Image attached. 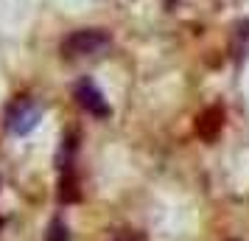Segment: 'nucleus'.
<instances>
[{
	"mask_svg": "<svg viewBox=\"0 0 249 241\" xmlns=\"http://www.w3.org/2000/svg\"><path fill=\"white\" fill-rule=\"evenodd\" d=\"M112 45L109 37L98 31V28H81V31H73L70 37L62 39V56L65 59H92L101 56L107 48Z\"/></svg>",
	"mask_w": 249,
	"mask_h": 241,
	"instance_id": "nucleus-1",
	"label": "nucleus"
},
{
	"mask_svg": "<svg viewBox=\"0 0 249 241\" xmlns=\"http://www.w3.org/2000/svg\"><path fill=\"white\" fill-rule=\"evenodd\" d=\"M39 104H34L31 98H17L6 107V129L12 135H28L31 129L39 124Z\"/></svg>",
	"mask_w": 249,
	"mask_h": 241,
	"instance_id": "nucleus-2",
	"label": "nucleus"
},
{
	"mask_svg": "<svg viewBox=\"0 0 249 241\" xmlns=\"http://www.w3.org/2000/svg\"><path fill=\"white\" fill-rule=\"evenodd\" d=\"M76 101H79L81 110H87V112L95 115V118H107V115L112 112L109 104L104 101L101 90H98L92 81H79V84H76Z\"/></svg>",
	"mask_w": 249,
	"mask_h": 241,
	"instance_id": "nucleus-3",
	"label": "nucleus"
},
{
	"mask_svg": "<svg viewBox=\"0 0 249 241\" xmlns=\"http://www.w3.org/2000/svg\"><path fill=\"white\" fill-rule=\"evenodd\" d=\"M221 121H224V115H221V110H207V112L202 115V118H199V124H196V129H199V135H202V138H213L215 132H218V129H221Z\"/></svg>",
	"mask_w": 249,
	"mask_h": 241,
	"instance_id": "nucleus-4",
	"label": "nucleus"
},
{
	"mask_svg": "<svg viewBox=\"0 0 249 241\" xmlns=\"http://www.w3.org/2000/svg\"><path fill=\"white\" fill-rule=\"evenodd\" d=\"M45 241H70V233H68V224L62 219H53L51 227H48V236Z\"/></svg>",
	"mask_w": 249,
	"mask_h": 241,
	"instance_id": "nucleus-5",
	"label": "nucleus"
},
{
	"mask_svg": "<svg viewBox=\"0 0 249 241\" xmlns=\"http://www.w3.org/2000/svg\"><path fill=\"white\" fill-rule=\"evenodd\" d=\"M165 6H177V0H165Z\"/></svg>",
	"mask_w": 249,
	"mask_h": 241,
	"instance_id": "nucleus-6",
	"label": "nucleus"
},
{
	"mask_svg": "<svg viewBox=\"0 0 249 241\" xmlns=\"http://www.w3.org/2000/svg\"><path fill=\"white\" fill-rule=\"evenodd\" d=\"M115 241H129V239H126V236H118V239H115Z\"/></svg>",
	"mask_w": 249,
	"mask_h": 241,
	"instance_id": "nucleus-7",
	"label": "nucleus"
},
{
	"mask_svg": "<svg viewBox=\"0 0 249 241\" xmlns=\"http://www.w3.org/2000/svg\"><path fill=\"white\" fill-rule=\"evenodd\" d=\"M0 227H3V219H0Z\"/></svg>",
	"mask_w": 249,
	"mask_h": 241,
	"instance_id": "nucleus-8",
	"label": "nucleus"
}]
</instances>
